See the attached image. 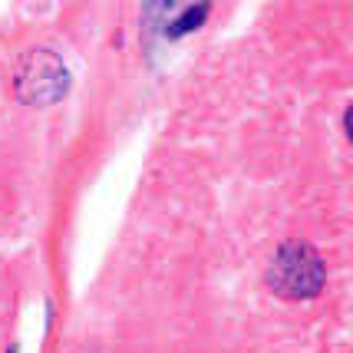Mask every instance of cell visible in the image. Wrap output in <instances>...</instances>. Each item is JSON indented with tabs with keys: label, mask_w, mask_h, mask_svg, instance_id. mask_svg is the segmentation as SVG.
<instances>
[{
	"label": "cell",
	"mask_w": 353,
	"mask_h": 353,
	"mask_svg": "<svg viewBox=\"0 0 353 353\" xmlns=\"http://www.w3.org/2000/svg\"><path fill=\"white\" fill-rule=\"evenodd\" d=\"M343 125H347V136H350V142H353V106L347 109V119H343Z\"/></svg>",
	"instance_id": "obj_4"
},
{
	"label": "cell",
	"mask_w": 353,
	"mask_h": 353,
	"mask_svg": "<svg viewBox=\"0 0 353 353\" xmlns=\"http://www.w3.org/2000/svg\"><path fill=\"white\" fill-rule=\"evenodd\" d=\"M66 90V70L53 53H33L27 63H20V96L33 103L57 99Z\"/></svg>",
	"instance_id": "obj_2"
},
{
	"label": "cell",
	"mask_w": 353,
	"mask_h": 353,
	"mask_svg": "<svg viewBox=\"0 0 353 353\" xmlns=\"http://www.w3.org/2000/svg\"><path fill=\"white\" fill-rule=\"evenodd\" d=\"M208 0H201V3H195V7H188L185 14H179L175 20H172L169 27H165V33H169L172 40H179L182 33H192V30H199L201 23H205V17H208Z\"/></svg>",
	"instance_id": "obj_3"
},
{
	"label": "cell",
	"mask_w": 353,
	"mask_h": 353,
	"mask_svg": "<svg viewBox=\"0 0 353 353\" xmlns=\"http://www.w3.org/2000/svg\"><path fill=\"white\" fill-rule=\"evenodd\" d=\"M323 261L321 254L314 251L304 241H288V245L277 248L274 264H271V288L274 294L288 297V301H304V297H314V294L323 288Z\"/></svg>",
	"instance_id": "obj_1"
}]
</instances>
